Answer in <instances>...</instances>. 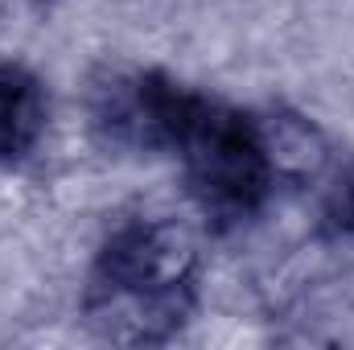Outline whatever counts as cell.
Listing matches in <instances>:
<instances>
[{"label":"cell","instance_id":"1","mask_svg":"<svg viewBox=\"0 0 354 350\" xmlns=\"http://www.w3.org/2000/svg\"><path fill=\"white\" fill-rule=\"evenodd\" d=\"M198 235L177 219H132L91 268L83 313L107 342L149 347L185 326L198 297Z\"/></svg>","mask_w":354,"mask_h":350},{"label":"cell","instance_id":"3","mask_svg":"<svg viewBox=\"0 0 354 350\" xmlns=\"http://www.w3.org/2000/svg\"><path fill=\"white\" fill-rule=\"evenodd\" d=\"M50 99L33 71L0 62V165H21L46 136Z\"/></svg>","mask_w":354,"mask_h":350},{"label":"cell","instance_id":"2","mask_svg":"<svg viewBox=\"0 0 354 350\" xmlns=\"http://www.w3.org/2000/svg\"><path fill=\"white\" fill-rule=\"evenodd\" d=\"M165 149L177 153L198 210L218 227L256 219L280 181L264 124L189 87L177 91Z\"/></svg>","mask_w":354,"mask_h":350}]
</instances>
